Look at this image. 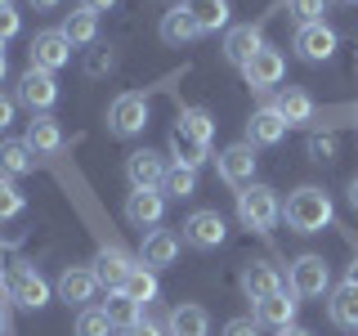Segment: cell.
I'll use <instances>...</instances> for the list:
<instances>
[{
    "mask_svg": "<svg viewBox=\"0 0 358 336\" xmlns=\"http://www.w3.org/2000/svg\"><path fill=\"white\" fill-rule=\"evenodd\" d=\"M331 216H336L331 197L322 193V188H313V184H300L282 206V220H287L291 233H322L331 224Z\"/></svg>",
    "mask_w": 358,
    "mask_h": 336,
    "instance_id": "1",
    "label": "cell"
},
{
    "mask_svg": "<svg viewBox=\"0 0 358 336\" xmlns=\"http://www.w3.org/2000/svg\"><path fill=\"white\" fill-rule=\"evenodd\" d=\"M238 220L251 233H268L282 220V202H278V193L268 184H246V188H238Z\"/></svg>",
    "mask_w": 358,
    "mask_h": 336,
    "instance_id": "2",
    "label": "cell"
},
{
    "mask_svg": "<svg viewBox=\"0 0 358 336\" xmlns=\"http://www.w3.org/2000/svg\"><path fill=\"white\" fill-rule=\"evenodd\" d=\"M0 300H14L22 309H45L50 305V283L41 278V269L31 265H14L5 278V287H0Z\"/></svg>",
    "mask_w": 358,
    "mask_h": 336,
    "instance_id": "3",
    "label": "cell"
},
{
    "mask_svg": "<svg viewBox=\"0 0 358 336\" xmlns=\"http://www.w3.org/2000/svg\"><path fill=\"white\" fill-rule=\"evenodd\" d=\"M148 126V99L143 94H117L108 108V134H117V139H134V134H143Z\"/></svg>",
    "mask_w": 358,
    "mask_h": 336,
    "instance_id": "4",
    "label": "cell"
},
{
    "mask_svg": "<svg viewBox=\"0 0 358 336\" xmlns=\"http://www.w3.org/2000/svg\"><path fill=\"white\" fill-rule=\"evenodd\" d=\"M327 287H331V269H327L322 255H300V260H291L287 291H296L300 300H313V296H322Z\"/></svg>",
    "mask_w": 358,
    "mask_h": 336,
    "instance_id": "5",
    "label": "cell"
},
{
    "mask_svg": "<svg viewBox=\"0 0 358 336\" xmlns=\"http://www.w3.org/2000/svg\"><path fill=\"white\" fill-rule=\"evenodd\" d=\"M14 99L22 108H31V117L36 112H50L54 104H59V81H54V72H41V67H27V72L18 76V90Z\"/></svg>",
    "mask_w": 358,
    "mask_h": 336,
    "instance_id": "6",
    "label": "cell"
},
{
    "mask_svg": "<svg viewBox=\"0 0 358 336\" xmlns=\"http://www.w3.org/2000/svg\"><path fill=\"white\" fill-rule=\"evenodd\" d=\"M72 50H76V45L54 27V31H36V36H31L27 59H31V67H41V72H59V67L72 63Z\"/></svg>",
    "mask_w": 358,
    "mask_h": 336,
    "instance_id": "7",
    "label": "cell"
},
{
    "mask_svg": "<svg viewBox=\"0 0 358 336\" xmlns=\"http://www.w3.org/2000/svg\"><path fill=\"white\" fill-rule=\"evenodd\" d=\"M215 171H220V179L229 188H246V184H255V148L246 139H238V144H229L220 157H215Z\"/></svg>",
    "mask_w": 358,
    "mask_h": 336,
    "instance_id": "8",
    "label": "cell"
},
{
    "mask_svg": "<svg viewBox=\"0 0 358 336\" xmlns=\"http://www.w3.org/2000/svg\"><path fill=\"white\" fill-rule=\"evenodd\" d=\"M287 130H291V121L273 104H264V108L251 112V121H246V144H251V148H273V144L287 139Z\"/></svg>",
    "mask_w": 358,
    "mask_h": 336,
    "instance_id": "9",
    "label": "cell"
},
{
    "mask_svg": "<svg viewBox=\"0 0 358 336\" xmlns=\"http://www.w3.org/2000/svg\"><path fill=\"white\" fill-rule=\"evenodd\" d=\"M166 171H171V162H166L157 148H134L126 157V179L130 188H162L166 184Z\"/></svg>",
    "mask_w": 358,
    "mask_h": 336,
    "instance_id": "10",
    "label": "cell"
},
{
    "mask_svg": "<svg viewBox=\"0 0 358 336\" xmlns=\"http://www.w3.org/2000/svg\"><path fill=\"white\" fill-rule=\"evenodd\" d=\"M242 76H246L251 90H273V85H282V76H287V59L273 45H264V50H255V59L242 67Z\"/></svg>",
    "mask_w": 358,
    "mask_h": 336,
    "instance_id": "11",
    "label": "cell"
},
{
    "mask_svg": "<svg viewBox=\"0 0 358 336\" xmlns=\"http://www.w3.org/2000/svg\"><path fill=\"white\" fill-rule=\"evenodd\" d=\"M166 216V193L162 188H130L126 197V220L134 229H157Z\"/></svg>",
    "mask_w": 358,
    "mask_h": 336,
    "instance_id": "12",
    "label": "cell"
},
{
    "mask_svg": "<svg viewBox=\"0 0 358 336\" xmlns=\"http://www.w3.org/2000/svg\"><path fill=\"white\" fill-rule=\"evenodd\" d=\"M296 54L305 63H327L336 54V27H327V22H305V27H296Z\"/></svg>",
    "mask_w": 358,
    "mask_h": 336,
    "instance_id": "13",
    "label": "cell"
},
{
    "mask_svg": "<svg viewBox=\"0 0 358 336\" xmlns=\"http://www.w3.org/2000/svg\"><path fill=\"white\" fill-rule=\"evenodd\" d=\"M224 216L220 211H193V216L184 220V242L197 246V251H215V246L224 242Z\"/></svg>",
    "mask_w": 358,
    "mask_h": 336,
    "instance_id": "14",
    "label": "cell"
},
{
    "mask_svg": "<svg viewBox=\"0 0 358 336\" xmlns=\"http://www.w3.org/2000/svg\"><path fill=\"white\" fill-rule=\"evenodd\" d=\"M94 291H99V274H94V269H85V265H67L63 274H59V300H67V305L85 309L90 300H94Z\"/></svg>",
    "mask_w": 358,
    "mask_h": 336,
    "instance_id": "15",
    "label": "cell"
},
{
    "mask_svg": "<svg viewBox=\"0 0 358 336\" xmlns=\"http://www.w3.org/2000/svg\"><path fill=\"white\" fill-rule=\"evenodd\" d=\"M296 309H300V296L296 291H273V296H264V300H255V323H264V328H291L296 323Z\"/></svg>",
    "mask_w": 358,
    "mask_h": 336,
    "instance_id": "16",
    "label": "cell"
},
{
    "mask_svg": "<svg viewBox=\"0 0 358 336\" xmlns=\"http://www.w3.org/2000/svg\"><path fill=\"white\" fill-rule=\"evenodd\" d=\"M255 50H264L260 27L242 22V27H229V31H224V59H229L233 67H246V63L255 59Z\"/></svg>",
    "mask_w": 358,
    "mask_h": 336,
    "instance_id": "17",
    "label": "cell"
},
{
    "mask_svg": "<svg viewBox=\"0 0 358 336\" xmlns=\"http://www.w3.org/2000/svg\"><path fill=\"white\" fill-rule=\"evenodd\" d=\"M130 269L134 260L121 246H103V251L94 255V274H99V287H108V291H121L126 287V278H130Z\"/></svg>",
    "mask_w": 358,
    "mask_h": 336,
    "instance_id": "18",
    "label": "cell"
},
{
    "mask_svg": "<svg viewBox=\"0 0 358 336\" xmlns=\"http://www.w3.org/2000/svg\"><path fill=\"white\" fill-rule=\"evenodd\" d=\"M242 296L246 300H264V296H273V291H282V278H278V269L268 265V260H251L242 269Z\"/></svg>",
    "mask_w": 358,
    "mask_h": 336,
    "instance_id": "19",
    "label": "cell"
},
{
    "mask_svg": "<svg viewBox=\"0 0 358 336\" xmlns=\"http://www.w3.org/2000/svg\"><path fill=\"white\" fill-rule=\"evenodd\" d=\"M36 171V153L27 139H0V179H22Z\"/></svg>",
    "mask_w": 358,
    "mask_h": 336,
    "instance_id": "20",
    "label": "cell"
},
{
    "mask_svg": "<svg viewBox=\"0 0 358 336\" xmlns=\"http://www.w3.org/2000/svg\"><path fill=\"white\" fill-rule=\"evenodd\" d=\"M157 36H162L166 45H188V41L201 36V27H197V18L188 14L184 5H175V9L162 14V22H157Z\"/></svg>",
    "mask_w": 358,
    "mask_h": 336,
    "instance_id": "21",
    "label": "cell"
},
{
    "mask_svg": "<svg viewBox=\"0 0 358 336\" xmlns=\"http://www.w3.org/2000/svg\"><path fill=\"white\" fill-rule=\"evenodd\" d=\"M179 260V238L171 229H152L148 238H143V251H139V265H148V269H166V265H175Z\"/></svg>",
    "mask_w": 358,
    "mask_h": 336,
    "instance_id": "22",
    "label": "cell"
},
{
    "mask_svg": "<svg viewBox=\"0 0 358 336\" xmlns=\"http://www.w3.org/2000/svg\"><path fill=\"white\" fill-rule=\"evenodd\" d=\"M22 139L31 144V153H59L63 148V130H59V121L50 117V112H36V117L27 121V134H22Z\"/></svg>",
    "mask_w": 358,
    "mask_h": 336,
    "instance_id": "23",
    "label": "cell"
},
{
    "mask_svg": "<svg viewBox=\"0 0 358 336\" xmlns=\"http://www.w3.org/2000/svg\"><path fill=\"white\" fill-rule=\"evenodd\" d=\"M327 314H331V323L336 328H345V332H358V287L354 283H341L327 296Z\"/></svg>",
    "mask_w": 358,
    "mask_h": 336,
    "instance_id": "24",
    "label": "cell"
},
{
    "mask_svg": "<svg viewBox=\"0 0 358 336\" xmlns=\"http://www.w3.org/2000/svg\"><path fill=\"white\" fill-rule=\"evenodd\" d=\"M273 108L282 112V117L291 121V126H309V121L318 117V108H313V99H309V94H305L300 85H287L282 94L273 99Z\"/></svg>",
    "mask_w": 358,
    "mask_h": 336,
    "instance_id": "25",
    "label": "cell"
},
{
    "mask_svg": "<svg viewBox=\"0 0 358 336\" xmlns=\"http://www.w3.org/2000/svg\"><path fill=\"white\" fill-rule=\"evenodd\" d=\"M184 9L197 18V27H201V36L206 31H229V0H184Z\"/></svg>",
    "mask_w": 358,
    "mask_h": 336,
    "instance_id": "26",
    "label": "cell"
},
{
    "mask_svg": "<svg viewBox=\"0 0 358 336\" xmlns=\"http://www.w3.org/2000/svg\"><path fill=\"white\" fill-rule=\"evenodd\" d=\"M171 157H175V166H188V171H201L206 166V157H210V144H201L193 139V134H184V130H171Z\"/></svg>",
    "mask_w": 358,
    "mask_h": 336,
    "instance_id": "27",
    "label": "cell"
},
{
    "mask_svg": "<svg viewBox=\"0 0 358 336\" xmlns=\"http://www.w3.org/2000/svg\"><path fill=\"white\" fill-rule=\"evenodd\" d=\"M166 332H171V336H206L210 318H206L201 305H175L171 318H166Z\"/></svg>",
    "mask_w": 358,
    "mask_h": 336,
    "instance_id": "28",
    "label": "cell"
},
{
    "mask_svg": "<svg viewBox=\"0 0 358 336\" xmlns=\"http://www.w3.org/2000/svg\"><path fill=\"white\" fill-rule=\"evenodd\" d=\"M59 31H63L72 45H94V36H99V14H94V9H85V5H76L72 14L63 18Z\"/></svg>",
    "mask_w": 358,
    "mask_h": 336,
    "instance_id": "29",
    "label": "cell"
},
{
    "mask_svg": "<svg viewBox=\"0 0 358 336\" xmlns=\"http://www.w3.org/2000/svg\"><path fill=\"white\" fill-rule=\"evenodd\" d=\"M103 314L112 318V328H117V332H126V328H134V323L143 318V305L134 296H126V291H108Z\"/></svg>",
    "mask_w": 358,
    "mask_h": 336,
    "instance_id": "30",
    "label": "cell"
},
{
    "mask_svg": "<svg viewBox=\"0 0 358 336\" xmlns=\"http://www.w3.org/2000/svg\"><path fill=\"white\" fill-rule=\"evenodd\" d=\"M121 291H126V296H134L139 305H148V300H157V291H162V287H157V269H148V265H134V269H130V278H126V287H121Z\"/></svg>",
    "mask_w": 358,
    "mask_h": 336,
    "instance_id": "31",
    "label": "cell"
},
{
    "mask_svg": "<svg viewBox=\"0 0 358 336\" xmlns=\"http://www.w3.org/2000/svg\"><path fill=\"white\" fill-rule=\"evenodd\" d=\"M179 130L201 139V144H210L215 139V117H210L206 108H179Z\"/></svg>",
    "mask_w": 358,
    "mask_h": 336,
    "instance_id": "32",
    "label": "cell"
},
{
    "mask_svg": "<svg viewBox=\"0 0 358 336\" xmlns=\"http://www.w3.org/2000/svg\"><path fill=\"white\" fill-rule=\"evenodd\" d=\"M162 193L166 197H193L197 193V171H188V166H171L166 171V184H162Z\"/></svg>",
    "mask_w": 358,
    "mask_h": 336,
    "instance_id": "33",
    "label": "cell"
},
{
    "mask_svg": "<svg viewBox=\"0 0 358 336\" xmlns=\"http://www.w3.org/2000/svg\"><path fill=\"white\" fill-rule=\"evenodd\" d=\"M117 328H112V318L103 314V305H85L81 314H76V336H112Z\"/></svg>",
    "mask_w": 358,
    "mask_h": 336,
    "instance_id": "34",
    "label": "cell"
},
{
    "mask_svg": "<svg viewBox=\"0 0 358 336\" xmlns=\"http://www.w3.org/2000/svg\"><path fill=\"white\" fill-rule=\"evenodd\" d=\"M22 206H27V197L18 193V184H14V179H0V224L18 220Z\"/></svg>",
    "mask_w": 358,
    "mask_h": 336,
    "instance_id": "35",
    "label": "cell"
},
{
    "mask_svg": "<svg viewBox=\"0 0 358 336\" xmlns=\"http://www.w3.org/2000/svg\"><path fill=\"white\" fill-rule=\"evenodd\" d=\"M305 153H309V162H336V134H318L313 130L309 134V144H305Z\"/></svg>",
    "mask_w": 358,
    "mask_h": 336,
    "instance_id": "36",
    "label": "cell"
},
{
    "mask_svg": "<svg viewBox=\"0 0 358 336\" xmlns=\"http://www.w3.org/2000/svg\"><path fill=\"white\" fill-rule=\"evenodd\" d=\"M291 18L305 27V22H322V9H327V0H287Z\"/></svg>",
    "mask_w": 358,
    "mask_h": 336,
    "instance_id": "37",
    "label": "cell"
},
{
    "mask_svg": "<svg viewBox=\"0 0 358 336\" xmlns=\"http://www.w3.org/2000/svg\"><path fill=\"white\" fill-rule=\"evenodd\" d=\"M112 67H117V54H112L108 45H99V50H90V59H85V76H108Z\"/></svg>",
    "mask_w": 358,
    "mask_h": 336,
    "instance_id": "38",
    "label": "cell"
},
{
    "mask_svg": "<svg viewBox=\"0 0 358 336\" xmlns=\"http://www.w3.org/2000/svg\"><path fill=\"white\" fill-rule=\"evenodd\" d=\"M18 27H22V18L14 14V5H5V9H0V45L14 41V36H18Z\"/></svg>",
    "mask_w": 358,
    "mask_h": 336,
    "instance_id": "39",
    "label": "cell"
},
{
    "mask_svg": "<svg viewBox=\"0 0 358 336\" xmlns=\"http://www.w3.org/2000/svg\"><path fill=\"white\" fill-rule=\"evenodd\" d=\"M224 336H255V318H229L224 323Z\"/></svg>",
    "mask_w": 358,
    "mask_h": 336,
    "instance_id": "40",
    "label": "cell"
},
{
    "mask_svg": "<svg viewBox=\"0 0 358 336\" xmlns=\"http://www.w3.org/2000/svg\"><path fill=\"white\" fill-rule=\"evenodd\" d=\"M14 108H18V99H9V94H0V134H5L9 126H14Z\"/></svg>",
    "mask_w": 358,
    "mask_h": 336,
    "instance_id": "41",
    "label": "cell"
},
{
    "mask_svg": "<svg viewBox=\"0 0 358 336\" xmlns=\"http://www.w3.org/2000/svg\"><path fill=\"white\" fill-rule=\"evenodd\" d=\"M121 336H166V332L157 328L152 318H139V323H134V328H126V332H121Z\"/></svg>",
    "mask_w": 358,
    "mask_h": 336,
    "instance_id": "42",
    "label": "cell"
},
{
    "mask_svg": "<svg viewBox=\"0 0 358 336\" xmlns=\"http://www.w3.org/2000/svg\"><path fill=\"white\" fill-rule=\"evenodd\" d=\"M81 5H85V9H94V14H108V9L117 5V0H81Z\"/></svg>",
    "mask_w": 358,
    "mask_h": 336,
    "instance_id": "43",
    "label": "cell"
},
{
    "mask_svg": "<svg viewBox=\"0 0 358 336\" xmlns=\"http://www.w3.org/2000/svg\"><path fill=\"white\" fill-rule=\"evenodd\" d=\"M9 332V300H0V336Z\"/></svg>",
    "mask_w": 358,
    "mask_h": 336,
    "instance_id": "44",
    "label": "cell"
},
{
    "mask_svg": "<svg viewBox=\"0 0 358 336\" xmlns=\"http://www.w3.org/2000/svg\"><path fill=\"white\" fill-rule=\"evenodd\" d=\"M27 5H31V9H59L63 0H27Z\"/></svg>",
    "mask_w": 358,
    "mask_h": 336,
    "instance_id": "45",
    "label": "cell"
},
{
    "mask_svg": "<svg viewBox=\"0 0 358 336\" xmlns=\"http://www.w3.org/2000/svg\"><path fill=\"white\" fill-rule=\"evenodd\" d=\"M278 336H313V332H309V328H296V323H291V328H282Z\"/></svg>",
    "mask_w": 358,
    "mask_h": 336,
    "instance_id": "46",
    "label": "cell"
},
{
    "mask_svg": "<svg viewBox=\"0 0 358 336\" xmlns=\"http://www.w3.org/2000/svg\"><path fill=\"white\" fill-rule=\"evenodd\" d=\"M350 206H354V211H358V175H354V179H350Z\"/></svg>",
    "mask_w": 358,
    "mask_h": 336,
    "instance_id": "47",
    "label": "cell"
},
{
    "mask_svg": "<svg viewBox=\"0 0 358 336\" xmlns=\"http://www.w3.org/2000/svg\"><path fill=\"white\" fill-rule=\"evenodd\" d=\"M345 283H354V287H358V255H354V265H350V274H345Z\"/></svg>",
    "mask_w": 358,
    "mask_h": 336,
    "instance_id": "48",
    "label": "cell"
},
{
    "mask_svg": "<svg viewBox=\"0 0 358 336\" xmlns=\"http://www.w3.org/2000/svg\"><path fill=\"white\" fill-rule=\"evenodd\" d=\"M9 76V59H5V45H0V81Z\"/></svg>",
    "mask_w": 358,
    "mask_h": 336,
    "instance_id": "49",
    "label": "cell"
},
{
    "mask_svg": "<svg viewBox=\"0 0 358 336\" xmlns=\"http://www.w3.org/2000/svg\"><path fill=\"white\" fill-rule=\"evenodd\" d=\"M5 5H14V0H0V9H5Z\"/></svg>",
    "mask_w": 358,
    "mask_h": 336,
    "instance_id": "50",
    "label": "cell"
},
{
    "mask_svg": "<svg viewBox=\"0 0 358 336\" xmlns=\"http://www.w3.org/2000/svg\"><path fill=\"white\" fill-rule=\"evenodd\" d=\"M345 5H358V0H345Z\"/></svg>",
    "mask_w": 358,
    "mask_h": 336,
    "instance_id": "51",
    "label": "cell"
},
{
    "mask_svg": "<svg viewBox=\"0 0 358 336\" xmlns=\"http://www.w3.org/2000/svg\"><path fill=\"white\" fill-rule=\"evenodd\" d=\"M354 63H358V54H354Z\"/></svg>",
    "mask_w": 358,
    "mask_h": 336,
    "instance_id": "52",
    "label": "cell"
}]
</instances>
